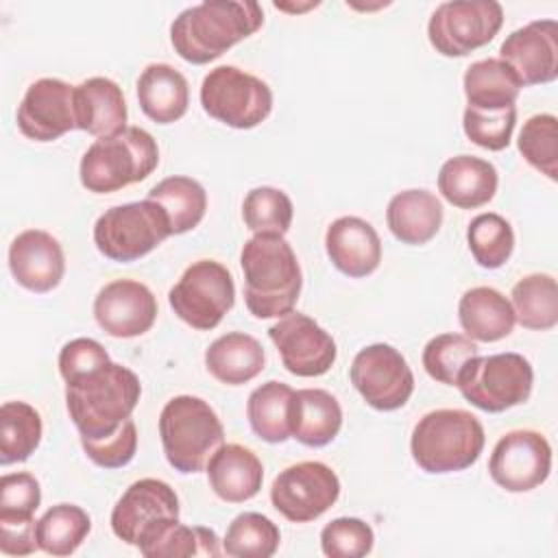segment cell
Returning a JSON list of instances; mask_svg holds the SVG:
<instances>
[{
  "label": "cell",
  "instance_id": "obj_20",
  "mask_svg": "<svg viewBox=\"0 0 558 558\" xmlns=\"http://www.w3.org/2000/svg\"><path fill=\"white\" fill-rule=\"evenodd\" d=\"M9 270L22 288L44 294L61 283L65 255L54 235L41 229H26L9 246Z\"/></svg>",
  "mask_w": 558,
  "mask_h": 558
},
{
  "label": "cell",
  "instance_id": "obj_24",
  "mask_svg": "<svg viewBox=\"0 0 558 558\" xmlns=\"http://www.w3.org/2000/svg\"><path fill=\"white\" fill-rule=\"evenodd\" d=\"M497 170L473 155H456L440 166L438 190L447 203L460 209H477L497 192Z\"/></svg>",
  "mask_w": 558,
  "mask_h": 558
},
{
  "label": "cell",
  "instance_id": "obj_29",
  "mask_svg": "<svg viewBox=\"0 0 558 558\" xmlns=\"http://www.w3.org/2000/svg\"><path fill=\"white\" fill-rule=\"evenodd\" d=\"M266 364V355L257 338L229 331L216 338L209 349L205 351V366L220 384L227 386H242L255 379Z\"/></svg>",
  "mask_w": 558,
  "mask_h": 558
},
{
  "label": "cell",
  "instance_id": "obj_44",
  "mask_svg": "<svg viewBox=\"0 0 558 558\" xmlns=\"http://www.w3.org/2000/svg\"><path fill=\"white\" fill-rule=\"evenodd\" d=\"M375 543L373 527L357 517H338L320 532V549L329 558H362Z\"/></svg>",
  "mask_w": 558,
  "mask_h": 558
},
{
  "label": "cell",
  "instance_id": "obj_41",
  "mask_svg": "<svg viewBox=\"0 0 558 558\" xmlns=\"http://www.w3.org/2000/svg\"><path fill=\"white\" fill-rule=\"evenodd\" d=\"M480 355V349L475 340H471L464 333H440L432 338L425 349H423V366L425 373L445 384V386H456V379L462 371V366Z\"/></svg>",
  "mask_w": 558,
  "mask_h": 558
},
{
  "label": "cell",
  "instance_id": "obj_26",
  "mask_svg": "<svg viewBox=\"0 0 558 558\" xmlns=\"http://www.w3.org/2000/svg\"><path fill=\"white\" fill-rule=\"evenodd\" d=\"M458 320L464 336L475 342H497L510 336L517 323L510 301L490 286L471 288L460 296Z\"/></svg>",
  "mask_w": 558,
  "mask_h": 558
},
{
  "label": "cell",
  "instance_id": "obj_25",
  "mask_svg": "<svg viewBox=\"0 0 558 558\" xmlns=\"http://www.w3.org/2000/svg\"><path fill=\"white\" fill-rule=\"evenodd\" d=\"M342 427L338 399L323 388L294 390L290 401V434L305 447L329 445Z\"/></svg>",
  "mask_w": 558,
  "mask_h": 558
},
{
  "label": "cell",
  "instance_id": "obj_6",
  "mask_svg": "<svg viewBox=\"0 0 558 558\" xmlns=\"http://www.w3.org/2000/svg\"><path fill=\"white\" fill-rule=\"evenodd\" d=\"M157 163L159 146L155 137L140 126H126L111 137H98L85 150L78 177L87 192L109 194L144 181Z\"/></svg>",
  "mask_w": 558,
  "mask_h": 558
},
{
  "label": "cell",
  "instance_id": "obj_40",
  "mask_svg": "<svg viewBox=\"0 0 558 558\" xmlns=\"http://www.w3.org/2000/svg\"><path fill=\"white\" fill-rule=\"evenodd\" d=\"M519 153L547 179H558V120L551 113H536L523 122Z\"/></svg>",
  "mask_w": 558,
  "mask_h": 558
},
{
  "label": "cell",
  "instance_id": "obj_7",
  "mask_svg": "<svg viewBox=\"0 0 558 558\" xmlns=\"http://www.w3.org/2000/svg\"><path fill=\"white\" fill-rule=\"evenodd\" d=\"M534 384L532 364L521 353H495L471 357L458 379L462 397L477 410L497 414L530 399Z\"/></svg>",
  "mask_w": 558,
  "mask_h": 558
},
{
  "label": "cell",
  "instance_id": "obj_34",
  "mask_svg": "<svg viewBox=\"0 0 558 558\" xmlns=\"http://www.w3.org/2000/svg\"><path fill=\"white\" fill-rule=\"evenodd\" d=\"M41 416L26 401H7L0 408V464L28 460L41 442Z\"/></svg>",
  "mask_w": 558,
  "mask_h": 558
},
{
  "label": "cell",
  "instance_id": "obj_11",
  "mask_svg": "<svg viewBox=\"0 0 558 558\" xmlns=\"http://www.w3.org/2000/svg\"><path fill=\"white\" fill-rule=\"evenodd\" d=\"M504 24V7L495 0L440 2L429 17V44L442 57H464L495 39Z\"/></svg>",
  "mask_w": 558,
  "mask_h": 558
},
{
  "label": "cell",
  "instance_id": "obj_37",
  "mask_svg": "<svg viewBox=\"0 0 558 558\" xmlns=\"http://www.w3.org/2000/svg\"><path fill=\"white\" fill-rule=\"evenodd\" d=\"M279 527L259 512L238 514L222 538V551L233 558H270L279 549Z\"/></svg>",
  "mask_w": 558,
  "mask_h": 558
},
{
  "label": "cell",
  "instance_id": "obj_14",
  "mask_svg": "<svg viewBox=\"0 0 558 558\" xmlns=\"http://www.w3.org/2000/svg\"><path fill=\"white\" fill-rule=\"evenodd\" d=\"M179 519V497L155 477L133 482L111 510V530L126 545L140 547L155 530Z\"/></svg>",
  "mask_w": 558,
  "mask_h": 558
},
{
  "label": "cell",
  "instance_id": "obj_19",
  "mask_svg": "<svg viewBox=\"0 0 558 558\" xmlns=\"http://www.w3.org/2000/svg\"><path fill=\"white\" fill-rule=\"evenodd\" d=\"M499 59L512 68L523 87L556 81L558 22L534 20L512 31L499 48Z\"/></svg>",
  "mask_w": 558,
  "mask_h": 558
},
{
  "label": "cell",
  "instance_id": "obj_42",
  "mask_svg": "<svg viewBox=\"0 0 558 558\" xmlns=\"http://www.w3.org/2000/svg\"><path fill=\"white\" fill-rule=\"evenodd\" d=\"M41 504V488L35 475L4 473L0 477V525H24L37 523L33 519Z\"/></svg>",
  "mask_w": 558,
  "mask_h": 558
},
{
  "label": "cell",
  "instance_id": "obj_18",
  "mask_svg": "<svg viewBox=\"0 0 558 558\" xmlns=\"http://www.w3.org/2000/svg\"><path fill=\"white\" fill-rule=\"evenodd\" d=\"M94 318L113 338H135L155 325L157 299L135 279H116L96 294Z\"/></svg>",
  "mask_w": 558,
  "mask_h": 558
},
{
  "label": "cell",
  "instance_id": "obj_2",
  "mask_svg": "<svg viewBox=\"0 0 558 558\" xmlns=\"http://www.w3.org/2000/svg\"><path fill=\"white\" fill-rule=\"evenodd\" d=\"M140 395V377L111 360L65 381L68 414L83 438L111 436L131 418Z\"/></svg>",
  "mask_w": 558,
  "mask_h": 558
},
{
  "label": "cell",
  "instance_id": "obj_23",
  "mask_svg": "<svg viewBox=\"0 0 558 558\" xmlns=\"http://www.w3.org/2000/svg\"><path fill=\"white\" fill-rule=\"evenodd\" d=\"M211 490L227 504L253 499L264 482L262 460L244 445H222L207 462Z\"/></svg>",
  "mask_w": 558,
  "mask_h": 558
},
{
  "label": "cell",
  "instance_id": "obj_33",
  "mask_svg": "<svg viewBox=\"0 0 558 558\" xmlns=\"http://www.w3.org/2000/svg\"><path fill=\"white\" fill-rule=\"evenodd\" d=\"M514 320L534 331L554 329L558 323V286L547 272H532L519 279L510 292Z\"/></svg>",
  "mask_w": 558,
  "mask_h": 558
},
{
  "label": "cell",
  "instance_id": "obj_30",
  "mask_svg": "<svg viewBox=\"0 0 558 558\" xmlns=\"http://www.w3.org/2000/svg\"><path fill=\"white\" fill-rule=\"evenodd\" d=\"M464 96L469 107L475 109H506L517 102L521 81L501 59H482L466 68Z\"/></svg>",
  "mask_w": 558,
  "mask_h": 558
},
{
  "label": "cell",
  "instance_id": "obj_38",
  "mask_svg": "<svg viewBox=\"0 0 558 558\" xmlns=\"http://www.w3.org/2000/svg\"><path fill=\"white\" fill-rule=\"evenodd\" d=\"M466 242L473 259L488 270L501 268L514 251V231L499 214H480L466 229Z\"/></svg>",
  "mask_w": 558,
  "mask_h": 558
},
{
  "label": "cell",
  "instance_id": "obj_10",
  "mask_svg": "<svg viewBox=\"0 0 558 558\" xmlns=\"http://www.w3.org/2000/svg\"><path fill=\"white\" fill-rule=\"evenodd\" d=\"M233 277L229 268L216 259H198L190 264L168 292V303L174 314L198 331L218 327L225 314L233 307Z\"/></svg>",
  "mask_w": 558,
  "mask_h": 558
},
{
  "label": "cell",
  "instance_id": "obj_9",
  "mask_svg": "<svg viewBox=\"0 0 558 558\" xmlns=\"http://www.w3.org/2000/svg\"><path fill=\"white\" fill-rule=\"evenodd\" d=\"M201 105L207 116L231 129H253L270 116L272 92L255 74L218 65L201 83Z\"/></svg>",
  "mask_w": 558,
  "mask_h": 558
},
{
  "label": "cell",
  "instance_id": "obj_5",
  "mask_svg": "<svg viewBox=\"0 0 558 558\" xmlns=\"http://www.w3.org/2000/svg\"><path fill=\"white\" fill-rule=\"evenodd\" d=\"M159 436L168 464L179 473H201L225 445V427L201 397H172L159 414Z\"/></svg>",
  "mask_w": 558,
  "mask_h": 558
},
{
  "label": "cell",
  "instance_id": "obj_16",
  "mask_svg": "<svg viewBox=\"0 0 558 558\" xmlns=\"http://www.w3.org/2000/svg\"><path fill=\"white\" fill-rule=\"evenodd\" d=\"M268 336L281 355V364L296 377H320L336 362L333 338L310 316L290 312L279 318Z\"/></svg>",
  "mask_w": 558,
  "mask_h": 558
},
{
  "label": "cell",
  "instance_id": "obj_43",
  "mask_svg": "<svg viewBox=\"0 0 558 558\" xmlns=\"http://www.w3.org/2000/svg\"><path fill=\"white\" fill-rule=\"evenodd\" d=\"M517 124V107L506 109H464L462 129L464 135L486 150H504L510 144L512 131Z\"/></svg>",
  "mask_w": 558,
  "mask_h": 558
},
{
  "label": "cell",
  "instance_id": "obj_46",
  "mask_svg": "<svg viewBox=\"0 0 558 558\" xmlns=\"http://www.w3.org/2000/svg\"><path fill=\"white\" fill-rule=\"evenodd\" d=\"M109 362L107 349L94 338H74L59 351V373L63 381L83 375L100 364Z\"/></svg>",
  "mask_w": 558,
  "mask_h": 558
},
{
  "label": "cell",
  "instance_id": "obj_3",
  "mask_svg": "<svg viewBox=\"0 0 558 558\" xmlns=\"http://www.w3.org/2000/svg\"><path fill=\"white\" fill-rule=\"evenodd\" d=\"M244 303L255 318H283L299 301L303 275L283 235L255 233L240 253Z\"/></svg>",
  "mask_w": 558,
  "mask_h": 558
},
{
  "label": "cell",
  "instance_id": "obj_28",
  "mask_svg": "<svg viewBox=\"0 0 558 558\" xmlns=\"http://www.w3.org/2000/svg\"><path fill=\"white\" fill-rule=\"evenodd\" d=\"M137 100L142 111L157 124L181 120L190 105L185 76L168 63H150L137 78Z\"/></svg>",
  "mask_w": 558,
  "mask_h": 558
},
{
  "label": "cell",
  "instance_id": "obj_35",
  "mask_svg": "<svg viewBox=\"0 0 558 558\" xmlns=\"http://www.w3.org/2000/svg\"><path fill=\"white\" fill-rule=\"evenodd\" d=\"M140 551L146 558H190V556H220V541L214 530L203 525H183L170 521L153 532L142 545Z\"/></svg>",
  "mask_w": 558,
  "mask_h": 558
},
{
  "label": "cell",
  "instance_id": "obj_22",
  "mask_svg": "<svg viewBox=\"0 0 558 558\" xmlns=\"http://www.w3.org/2000/svg\"><path fill=\"white\" fill-rule=\"evenodd\" d=\"M76 129L111 137L126 129V102L122 87L107 76H92L74 87Z\"/></svg>",
  "mask_w": 558,
  "mask_h": 558
},
{
  "label": "cell",
  "instance_id": "obj_1",
  "mask_svg": "<svg viewBox=\"0 0 558 558\" xmlns=\"http://www.w3.org/2000/svg\"><path fill=\"white\" fill-rule=\"evenodd\" d=\"M262 24L264 11L257 2L205 0L174 17L170 24V44L183 61L203 65L257 33Z\"/></svg>",
  "mask_w": 558,
  "mask_h": 558
},
{
  "label": "cell",
  "instance_id": "obj_27",
  "mask_svg": "<svg viewBox=\"0 0 558 558\" xmlns=\"http://www.w3.org/2000/svg\"><path fill=\"white\" fill-rule=\"evenodd\" d=\"M390 233L410 246L429 242L442 225V205L427 190H405L390 198L386 209Z\"/></svg>",
  "mask_w": 558,
  "mask_h": 558
},
{
  "label": "cell",
  "instance_id": "obj_21",
  "mask_svg": "<svg viewBox=\"0 0 558 558\" xmlns=\"http://www.w3.org/2000/svg\"><path fill=\"white\" fill-rule=\"evenodd\" d=\"M325 251L336 270L353 279L373 275L381 262V240L377 231L357 216L336 218L327 227Z\"/></svg>",
  "mask_w": 558,
  "mask_h": 558
},
{
  "label": "cell",
  "instance_id": "obj_4",
  "mask_svg": "<svg viewBox=\"0 0 558 558\" xmlns=\"http://www.w3.org/2000/svg\"><path fill=\"white\" fill-rule=\"evenodd\" d=\"M484 427L466 410L427 412L412 429L410 451L425 473H456L477 462L484 449Z\"/></svg>",
  "mask_w": 558,
  "mask_h": 558
},
{
  "label": "cell",
  "instance_id": "obj_36",
  "mask_svg": "<svg viewBox=\"0 0 558 558\" xmlns=\"http://www.w3.org/2000/svg\"><path fill=\"white\" fill-rule=\"evenodd\" d=\"M92 530L89 514L74 504H57L37 521L35 536L41 551L50 556H70Z\"/></svg>",
  "mask_w": 558,
  "mask_h": 558
},
{
  "label": "cell",
  "instance_id": "obj_32",
  "mask_svg": "<svg viewBox=\"0 0 558 558\" xmlns=\"http://www.w3.org/2000/svg\"><path fill=\"white\" fill-rule=\"evenodd\" d=\"M294 390L277 379L257 386L246 401V416L257 438L266 442H286L290 434V401Z\"/></svg>",
  "mask_w": 558,
  "mask_h": 558
},
{
  "label": "cell",
  "instance_id": "obj_8",
  "mask_svg": "<svg viewBox=\"0 0 558 558\" xmlns=\"http://www.w3.org/2000/svg\"><path fill=\"white\" fill-rule=\"evenodd\" d=\"M166 211L150 198L109 207L94 225V244L111 262L129 264L170 238Z\"/></svg>",
  "mask_w": 558,
  "mask_h": 558
},
{
  "label": "cell",
  "instance_id": "obj_31",
  "mask_svg": "<svg viewBox=\"0 0 558 558\" xmlns=\"http://www.w3.org/2000/svg\"><path fill=\"white\" fill-rule=\"evenodd\" d=\"M146 198L155 201L166 211L172 235L187 233L194 227H198L207 209L205 187L196 179L183 174H174L159 181L150 187Z\"/></svg>",
  "mask_w": 558,
  "mask_h": 558
},
{
  "label": "cell",
  "instance_id": "obj_45",
  "mask_svg": "<svg viewBox=\"0 0 558 558\" xmlns=\"http://www.w3.org/2000/svg\"><path fill=\"white\" fill-rule=\"evenodd\" d=\"M83 451L87 458L102 469H122L126 466L137 451V427L133 418H126L111 436L107 438H83Z\"/></svg>",
  "mask_w": 558,
  "mask_h": 558
},
{
  "label": "cell",
  "instance_id": "obj_13",
  "mask_svg": "<svg viewBox=\"0 0 558 558\" xmlns=\"http://www.w3.org/2000/svg\"><path fill=\"white\" fill-rule=\"evenodd\" d=\"M349 377L360 397L379 412L403 408L414 392V375L405 357L384 342L357 351Z\"/></svg>",
  "mask_w": 558,
  "mask_h": 558
},
{
  "label": "cell",
  "instance_id": "obj_15",
  "mask_svg": "<svg viewBox=\"0 0 558 558\" xmlns=\"http://www.w3.org/2000/svg\"><path fill=\"white\" fill-rule=\"evenodd\" d=\"M551 471V447L541 432L514 429L504 434L488 460V473L508 493H527L541 486Z\"/></svg>",
  "mask_w": 558,
  "mask_h": 558
},
{
  "label": "cell",
  "instance_id": "obj_12",
  "mask_svg": "<svg viewBox=\"0 0 558 558\" xmlns=\"http://www.w3.org/2000/svg\"><path fill=\"white\" fill-rule=\"evenodd\" d=\"M340 497L336 471L323 462L307 460L283 469L272 486L270 501L292 523H307L325 514Z\"/></svg>",
  "mask_w": 558,
  "mask_h": 558
},
{
  "label": "cell",
  "instance_id": "obj_39",
  "mask_svg": "<svg viewBox=\"0 0 558 558\" xmlns=\"http://www.w3.org/2000/svg\"><path fill=\"white\" fill-rule=\"evenodd\" d=\"M292 216L294 207L290 196L277 187L262 185L244 196L242 218L253 233L286 235L292 225Z\"/></svg>",
  "mask_w": 558,
  "mask_h": 558
},
{
  "label": "cell",
  "instance_id": "obj_17",
  "mask_svg": "<svg viewBox=\"0 0 558 558\" xmlns=\"http://www.w3.org/2000/svg\"><path fill=\"white\" fill-rule=\"evenodd\" d=\"M17 129L35 142H54L76 129L74 87L61 78H39L28 85L17 107Z\"/></svg>",
  "mask_w": 558,
  "mask_h": 558
}]
</instances>
